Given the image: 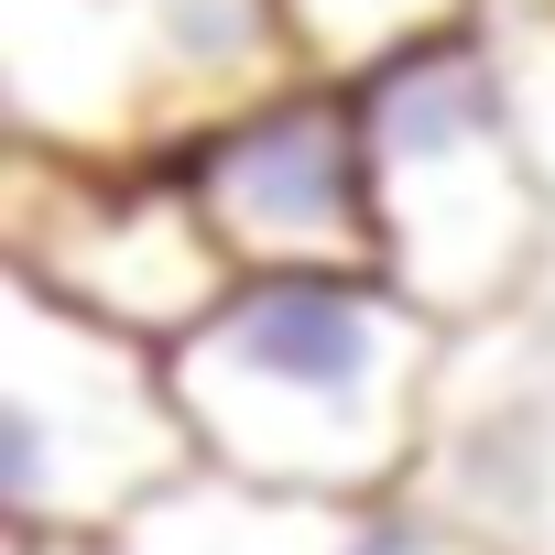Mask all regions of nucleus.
Segmentation results:
<instances>
[{"label":"nucleus","mask_w":555,"mask_h":555,"mask_svg":"<svg viewBox=\"0 0 555 555\" xmlns=\"http://www.w3.org/2000/svg\"><path fill=\"white\" fill-rule=\"evenodd\" d=\"M447 338L392 272H240L229 306L164 349L207 468L295 501H403Z\"/></svg>","instance_id":"f257e3e1"},{"label":"nucleus","mask_w":555,"mask_h":555,"mask_svg":"<svg viewBox=\"0 0 555 555\" xmlns=\"http://www.w3.org/2000/svg\"><path fill=\"white\" fill-rule=\"evenodd\" d=\"M371 175H382V272L436 327H490L555 284V185L522 131L501 23L436 34L360 77Z\"/></svg>","instance_id":"f03ea898"},{"label":"nucleus","mask_w":555,"mask_h":555,"mask_svg":"<svg viewBox=\"0 0 555 555\" xmlns=\"http://www.w3.org/2000/svg\"><path fill=\"white\" fill-rule=\"evenodd\" d=\"M284 77V0H0V109L34 153H185Z\"/></svg>","instance_id":"7ed1b4c3"},{"label":"nucleus","mask_w":555,"mask_h":555,"mask_svg":"<svg viewBox=\"0 0 555 555\" xmlns=\"http://www.w3.org/2000/svg\"><path fill=\"white\" fill-rule=\"evenodd\" d=\"M196 468L175 360L0 272V533L99 544Z\"/></svg>","instance_id":"20e7f679"},{"label":"nucleus","mask_w":555,"mask_h":555,"mask_svg":"<svg viewBox=\"0 0 555 555\" xmlns=\"http://www.w3.org/2000/svg\"><path fill=\"white\" fill-rule=\"evenodd\" d=\"M0 272L142 349H185L240 284V261L218 250L185 185V153H34V142H12L0 164Z\"/></svg>","instance_id":"39448f33"},{"label":"nucleus","mask_w":555,"mask_h":555,"mask_svg":"<svg viewBox=\"0 0 555 555\" xmlns=\"http://www.w3.org/2000/svg\"><path fill=\"white\" fill-rule=\"evenodd\" d=\"M185 185L240 272H382V175L349 77H284L185 142Z\"/></svg>","instance_id":"423d86ee"},{"label":"nucleus","mask_w":555,"mask_h":555,"mask_svg":"<svg viewBox=\"0 0 555 555\" xmlns=\"http://www.w3.org/2000/svg\"><path fill=\"white\" fill-rule=\"evenodd\" d=\"M403 501H425L479 555H555V327L544 306L447 338L425 457Z\"/></svg>","instance_id":"0eeeda50"},{"label":"nucleus","mask_w":555,"mask_h":555,"mask_svg":"<svg viewBox=\"0 0 555 555\" xmlns=\"http://www.w3.org/2000/svg\"><path fill=\"white\" fill-rule=\"evenodd\" d=\"M371 512V501H360ZM338 501H295V490H261L240 468H185L175 490H153L120 533H99L88 555H349V522Z\"/></svg>","instance_id":"6e6552de"},{"label":"nucleus","mask_w":555,"mask_h":555,"mask_svg":"<svg viewBox=\"0 0 555 555\" xmlns=\"http://www.w3.org/2000/svg\"><path fill=\"white\" fill-rule=\"evenodd\" d=\"M479 0H284V34L317 77H382L392 55L436 44V34H468Z\"/></svg>","instance_id":"1a4fd4ad"},{"label":"nucleus","mask_w":555,"mask_h":555,"mask_svg":"<svg viewBox=\"0 0 555 555\" xmlns=\"http://www.w3.org/2000/svg\"><path fill=\"white\" fill-rule=\"evenodd\" d=\"M512 44V88H522V131H533V164L555 185V23H501Z\"/></svg>","instance_id":"9d476101"},{"label":"nucleus","mask_w":555,"mask_h":555,"mask_svg":"<svg viewBox=\"0 0 555 555\" xmlns=\"http://www.w3.org/2000/svg\"><path fill=\"white\" fill-rule=\"evenodd\" d=\"M349 555H479V544L447 533L425 501H371V512L349 522Z\"/></svg>","instance_id":"9b49d317"},{"label":"nucleus","mask_w":555,"mask_h":555,"mask_svg":"<svg viewBox=\"0 0 555 555\" xmlns=\"http://www.w3.org/2000/svg\"><path fill=\"white\" fill-rule=\"evenodd\" d=\"M479 23H555V0H479Z\"/></svg>","instance_id":"f8f14e48"},{"label":"nucleus","mask_w":555,"mask_h":555,"mask_svg":"<svg viewBox=\"0 0 555 555\" xmlns=\"http://www.w3.org/2000/svg\"><path fill=\"white\" fill-rule=\"evenodd\" d=\"M544 327H555V284H544Z\"/></svg>","instance_id":"ddd939ff"}]
</instances>
